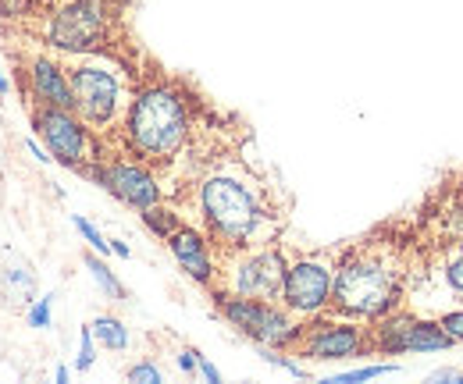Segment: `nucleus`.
<instances>
[{
    "label": "nucleus",
    "instance_id": "nucleus-20",
    "mask_svg": "<svg viewBox=\"0 0 463 384\" xmlns=\"http://www.w3.org/2000/svg\"><path fill=\"white\" fill-rule=\"evenodd\" d=\"M71 224H75V231H79V235H82V239L90 242V249H97L100 257H108V253H115V249H111V239H104V231H100L97 224H90V220H86V218H79V214L71 218Z\"/></svg>",
    "mask_w": 463,
    "mask_h": 384
},
{
    "label": "nucleus",
    "instance_id": "nucleus-13",
    "mask_svg": "<svg viewBox=\"0 0 463 384\" xmlns=\"http://www.w3.org/2000/svg\"><path fill=\"white\" fill-rule=\"evenodd\" d=\"M18 82L25 93V104H43V108L75 110V93L64 61L54 54H29L18 68Z\"/></svg>",
    "mask_w": 463,
    "mask_h": 384
},
{
    "label": "nucleus",
    "instance_id": "nucleus-28",
    "mask_svg": "<svg viewBox=\"0 0 463 384\" xmlns=\"http://www.w3.org/2000/svg\"><path fill=\"white\" fill-rule=\"evenodd\" d=\"M428 381H463V370H435Z\"/></svg>",
    "mask_w": 463,
    "mask_h": 384
},
{
    "label": "nucleus",
    "instance_id": "nucleus-25",
    "mask_svg": "<svg viewBox=\"0 0 463 384\" xmlns=\"http://www.w3.org/2000/svg\"><path fill=\"white\" fill-rule=\"evenodd\" d=\"M175 363H178V370H182L185 378H200V352H196L193 345H178Z\"/></svg>",
    "mask_w": 463,
    "mask_h": 384
},
{
    "label": "nucleus",
    "instance_id": "nucleus-2",
    "mask_svg": "<svg viewBox=\"0 0 463 384\" xmlns=\"http://www.w3.org/2000/svg\"><path fill=\"white\" fill-rule=\"evenodd\" d=\"M200 132V100H193L182 82L157 79L136 89L128 114L108 146H118L136 161L150 164L168 189V178L196 154Z\"/></svg>",
    "mask_w": 463,
    "mask_h": 384
},
{
    "label": "nucleus",
    "instance_id": "nucleus-29",
    "mask_svg": "<svg viewBox=\"0 0 463 384\" xmlns=\"http://www.w3.org/2000/svg\"><path fill=\"white\" fill-rule=\"evenodd\" d=\"M111 249H115V257H121V260H128V257H132V249H128L121 239H111Z\"/></svg>",
    "mask_w": 463,
    "mask_h": 384
},
{
    "label": "nucleus",
    "instance_id": "nucleus-1",
    "mask_svg": "<svg viewBox=\"0 0 463 384\" xmlns=\"http://www.w3.org/2000/svg\"><path fill=\"white\" fill-rule=\"evenodd\" d=\"M189 200L196 207L193 224H200L218 249L271 246L286 228L268 178L235 154H222L203 167L189 185Z\"/></svg>",
    "mask_w": 463,
    "mask_h": 384
},
{
    "label": "nucleus",
    "instance_id": "nucleus-27",
    "mask_svg": "<svg viewBox=\"0 0 463 384\" xmlns=\"http://www.w3.org/2000/svg\"><path fill=\"white\" fill-rule=\"evenodd\" d=\"M25 150H29V154H33L40 164H51V161H54V157H51V150H47V146H40L36 139H25Z\"/></svg>",
    "mask_w": 463,
    "mask_h": 384
},
{
    "label": "nucleus",
    "instance_id": "nucleus-26",
    "mask_svg": "<svg viewBox=\"0 0 463 384\" xmlns=\"http://www.w3.org/2000/svg\"><path fill=\"white\" fill-rule=\"evenodd\" d=\"M200 378H203L207 384H222V370H218L207 356H200Z\"/></svg>",
    "mask_w": 463,
    "mask_h": 384
},
{
    "label": "nucleus",
    "instance_id": "nucleus-10",
    "mask_svg": "<svg viewBox=\"0 0 463 384\" xmlns=\"http://www.w3.org/2000/svg\"><path fill=\"white\" fill-rule=\"evenodd\" d=\"M289 352L296 360H314V363L371 356V321L339 317V314H317V317L303 321L299 338L292 342Z\"/></svg>",
    "mask_w": 463,
    "mask_h": 384
},
{
    "label": "nucleus",
    "instance_id": "nucleus-11",
    "mask_svg": "<svg viewBox=\"0 0 463 384\" xmlns=\"http://www.w3.org/2000/svg\"><path fill=\"white\" fill-rule=\"evenodd\" d=\"M457 342L442 331L439 317L396 306L371 321V356H406V352H446Z\"/></svg>",
    "mask_w": 463,
    "mask_h": 384
},
{
    "label": "nucleus",
    "instance_id": "nucleus-12",
    "mask_svg": "<svg viewBox=\"0 0 463 384\" xmlns=\"http://www.w3.org/2000/svg\"><path fill=\"white\" fill-rule=\"evenodd\" d=\"M86 178H93L97 185H104L118 203H125L132 211H146V207L168 200V189H165L161 174L150 164L136 161L132 154L118 150V146H108L104 157H100V164L93 167Z\"/></svg>",
    "mask_w": 463,
    "mask_h": 384
},
{
    "label": "nucleus",
    "instance_id": "nucleus-32",
    "mask_svg": "<svg viewBox=\"0 0 463 384\" xmlns=\"http://www.w3.org/2000/svg\"><path fill=\"white\" fill-rule=\"evenodd\" d=\"M104 4H115V7H118V4H121V0H104Z\"/></svg>",
    "mask_w": 463,
    "mask_h": 384
},
{
    "label": "nucleus",
    "instance_id": "nucleus-17",
    "mask_svg": "<svg viewBox=\"0 0 463 384\" xmlns=\"http://www.w3.org/2000/svg\"><path fill=\"white\" fill-rule=\"evenodd\" d=\"M90 328H93V334H97L100 349H108V352H125L128 342H132V334H128V328H125V321H118V317H111V314H100Z\"/></svg>",
    "mask_w": 463,
    "mask_h": 384
},
{
    "label": "nucleus",
    "instance_id": "nucleus-15",
    "mask_svg": "<svg viewBox=\"0 0 463 384\" xmlns=\"http://www.w3.org/2000/svg\"><path fill=\"white\" fill-rule=\"evenodd\" d=\"M0 295L11 299V306H29L36 299V275L18 253L0 257Z\"/></svg>",
    "mask_w": 463,
    "mask_h": 384
},
{
    "label": "nucleus",
    "instance_id": "nucleus-14",
    "mask_svg": "<svg viewBox=\"0 0 463 384\" xmlns=\"http://www.w3.org/2000/svg\"><path fill=\"white\" fill-rule=\"evenodd\" d=\"M168 249H172V257L178 260V267L193 277L196 285H203L211 292V285L218 277V246L211 242V235L200 224H189L185 220L172 239H168Z\"/></svg>",
    "mask_w": 463,
    "mask_h": 384
},
{
    "label": "nucleus",
    "instance_id": "nucleus-8",
    "mask_svg": "<svg viewBox=\"0 0 463 384\" xmlns=\"http://www.w3.org/2000/svg\"><path fill=\"white\" fill-rule=\"evenodd\" d=\"M218 317L235 328L253 345H271V349H292L299 338L303 321L289 314L282 303L271 299H250V295H232V292H211Z\"/></svg>",
    "mask_w": 463,
    "mask_h": 384
},
{
    "label": "nucleus",
    "instance_id": "nucleus-16",
    "mask_svg": "<svg viewBox=\"0 0 463 384\" xmlns=\"http://www.w3.org/2000/svg\"><path fill=\"white\" fill-rule=\"evenodd\" d=\"M139 218L143 224L161 239V242H168L175 231L185 224V214H182V207H175L172 200H161V203H154V207H146V211H139Z\"/></svg>",
    "mask_w": 463,
    "mask_h": 384
},
{
    "label": "nucleus",
    "instance_id": "nucleus-21",
    "mask_svg": "<svg viewBox=\"0 0 463 384\" xmlns=\"http://www.w3.org/2000/svg\"><path fill=\"white\" fill-rule=\"evenodd\" d=\"M396 370H400L396 363H374V367H356V370H346V374H335L332 381L360 384V381H371V378H385V374H396Z\"/></svg>",
    "mask_w": 463,
    "mask_h": 384
},
{
    "label": "nucleus",
    "instance_id": "nucleus-24",
    "mask_svg": "<svg viewBox=\"0 0 463 384\" xmlns=\"http://www.w3.org/2000/svg\"><path fill=\"white\" fill-rule=\"evenodd\" d=\"M439 324H442V331H446L457 345H463V306H449V310H442V314H439Z\"/></svg>",
    "mask_w": 463,
    "mask_h": 384
},
{
    "label": "nucleus",
    "instance_id": "nucleus-5",
    "mask_svg": "<svg viewBox=\"0 0 463 384\" xmlns=\"http://www.w3.org/2000/svg\"><path fill=\"white\" fill-rule=\"evenodd\" d=\"M40 36L58 54H108L118 36V7L104 0H61L47 11Z\"/></svg>",
    "mask_w": 463,
    "mask_h": 384
},
{
    "label": "nucleus",
    "instance_id": "nucleus-6",
    "mask_svg": "<svg viewBox=\"0 0 463 384\" xmlns=\"http://www.w3.org/2000/svg\"><path fill=\"white\" fill-rule=\"evenodd\" d=\"M286 267H289V257L282 253L279 242L250 246V249H218V277H214L211 292L282 303Z\"/></svg>",
    "mask_w": 463,
    "mask_h": 384
},
{
    "label": "nucleus",
    "instance_id": "nucleus-4",
    "mask_svg": "<svg viewBox=\"0 0 463 384\" xmlns=\"http://www.w3.org/2000/svg\"><path fill=\"white\" fill-rule=\"evenodd\" d=\"M68 79H71V93H75V114L104 139L111 143L128 114L132 104V86L125 68L108 54H61Z\"/></svg>",
    "mask_w": 463,
    "mask_h": 384
},
{
    "label": "nucleus",
    "instance_id": "nucleus-23",
    "mask_svg": "<svg viewBox=\"0 0 463 384\" xmlns=\"http://www.w3.org/2000/svg\"><path fill=\"white\" fill-rule=\"evenodd\" d=\"M97 345H100L97 334L86 324V328L79 331V360H75V370H79V374H86V370L97 363Z\"/></svg>",
    "mask_w": 463,
    "mask_h": 384
},
{
    "label": "nucleus",
    "instance_id": "nucleus-22",
    "mask_svg": "<svg viewBox=\"0 0 463 384\" xmlns=\"http://www.w3.org/2000/svg\"><path fill=\"white\" fill-rule=\"evenodd\" d=\"M125 381L128 384H165V370L154 363V360H139L125 370Z\"/></svg>",
    "mask_w": 463,
    "mask_h": 384
},
{
    "label": "nucleus",
    "instance_id": "nucleus-30",
    "mask_svg": "<svg viewBox=\"0 0 463 384\" xmlns=\"http://www.w3.org/2000/svg\"><path fill=\"white\" fill-rule=\"evenodd\" d=\"M54 381H58V384H68V381H71V370H68L64 363H61L58 370H54Z\"/></svg>",
    "mask_w": 463,
    "mask_h": 384
},
{
    "label": "nucleus",
    "instance_id": "nucleus-18",
    "mask_svg": "<svg viewBox=\"0 0 463 384\" xmlns=\"http://www.w3.org/2000/svg\"><path fill=\"white\" fill-rule=\"evenodd\" d=\"M82 264H86V271L93 275V281L100 285V292H104L108 299H115V303H125V299H128V292H125V285L118 281L115 271H111V267H108V264H104L100 257H93V253H86V257H82Z\"/></svg>",
    "mask_w": 463,
    "mask_h": 384
},
{
    "label": "nucleus",
    "instance_id": "nucleus-3",
    "mask_svg": "<svg viewBox=\"0 0 463 384\" xmlns=\"http://www.w3.org/2000/svg\"><path fill=\"white\" fill-rule=\"evenodd\" d=\"M406 275H410V257H406V242L396 239V228L349 242L343 246L332 306L325 314L378 321L389 310L403 306Z\"/></svg>",
    "mask_w": 463,
    "mask_h": 384
},
{
    "label": "nucleus",
    "instance_id": "nucleus-19",
    "mask_svg": "<svg viewBox=\"0 0 463 384\" xmlns=\"http://www.w3.org/2000/svg\"><path fill=\"white\" fill-rule=\"evenodd\" d=\"M51 324H54V295L47 292V295H36L29 303V328L47 331Z\"/></svg>",
    "mask_w": 463,
    "mask_h": 384
},
{
    "label": "nucleus",
    "instance_id": "nucleus-31",
    "mask_svg": "<svg viewBox=\"0 0 463 384\" xmlns=\"http://www.w3.org/2000/svg\"><path fill=\"white\" fill-rule=\"evenodd\" d=\"M11 93V82H7V75H4V68H0V97H7Z\"/></svg>",
    "mask_w": 463,
    "mask_h": 384
},
{
    "label": "nucleus",
    "instance_id": "nucleus-9",
    "mask_svg": "<svg viewBox=\"0 0 463 384\" xmlns=\"http://www.w3.org/2000/svg\"><path fill=\"white\" fill-rule=\"evenodd\" d=\"M339 249H317V253H299L289 257L286 285H282V306L296 314L299 321H310L332 306L335 275H339Z\"/></svg>",
    "mask_w": 463,
    "mask_h": 384
},
{
    "label": "nucleus",
    "instance_id": "nucleus-7",
    "mask_svg": "<svg viewBox=\"0 0 463 384\" xmlns=\"http://www.w3.org/2000/svg\"><path fill=\"white\" fill-rule=\"evenodd\" d=\"M29 117H33V132L43 139V146L51 150V157L68 171L90 174L100 164L108 143L75 114L64 108H43V104H29Z\"/></svg>",
    "mask_w": 463,
    "mask_h": 384
}]
</instances>
